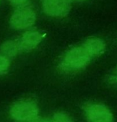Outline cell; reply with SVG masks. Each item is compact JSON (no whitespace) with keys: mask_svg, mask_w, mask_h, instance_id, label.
I'll list each match as a JSON object with an SVG mask.
<instances>
[{"mask_svg":"<svg viewBox=\"0 0 117 122\" xmlns=\"http://www.w3.org/2000/svg\"><path fill=\"white\" fill-rule=\"evenodd\" d=\"M70 1H74V2H82V1H86V0H69Z\"/></svg>","mask_w":117,"mask_h":122,"instance_id":"7c38bea8","label":"cell"},{"mask_svg":"<svg viewBox=\"0 0 117 122\" xmlns=\"http://www.w3.org/2000/svg\"><path fill=\"white\" fill-rule=\"evenodd\" d=\"M43 35L36 31H31L25 33L18 43L19 51H29L34 49L41 41Z\"/></svg>","mask_w":117,"mask_h":122,"instance_id":"8992f818","label":"cell"},{"mask_svg":"<svg viewBox=\"0 0 117 122\" xmlns=\"http://www.w3.org/2000/svg\"><path fill=\"white\" fill-rule=\"evenodd\" d=\"M51 122H73V121L67 114L59 112L54 116Z\"/></svg>","mask_w":117,"mask_h":122,"instance_id":"9c48e42d","label":"cell"},{"mask_svg":"<svg viewBox=\"0 0 117 122\" xmlns=\"http://www.w3.org/2000/svg\"><path fill=\"white\" fill-rule=\"evenodd\" d=\"M0 51L3 56L6 58L14 56L19 51L18 43H16L14 41H7L1 46Z\"/></svg>","mask_w":117,"mask_h":122,"instance_id":"ba28073f","label":"cell"},{"mask_svg":"<svg viewBox=\"0 0 117 122\" xmlns=\"http://www.w3.org/2000/svg\"><path fill=\"white\" fill-rule=\"evenodd\" d=\"M82 46L86 49L92 58L99 56L103 54L106 49V44L104 41L99 38L92 37L86 39Z\"/></svg>","mask_w":117,"mask_h":122,"instance_id":"52a82bcc","label":"cell"},{"mask_svg":"<svg viewBox=\"0 0 117 122\" xmlns=\"http://www.w3.org/2000/svg\"><path fill=\"white\" fill-rule=\"evenodd\" d=\"M39 114L36 104L31 100H21L14 103L10 109L11 117L16 121L26 122L35 119Z\"/></svg>","mask_w":117,"mask_h":122,"instance_id":"7a4b0ae2","label":"cell"},{"mask_svg":"<svg viewBox=\"0 0 117 122\" xmlns=\"http://www.w3.org/2000/svg\"><path fill=\"white\" fill-rule=\"evenodd\" d=\"M44 11L49 16L63 17L66 16L71 9L69 0H43Z\"/></svg>","mask_w":117,"mask_h":122,"instance_id":"5b68a950","label":"cell"},{"mask_svg":"<svg viewBox=\"0 0 117 122\" xmlns=\"http://www.w3.org/2000/svg\"><path fill=\"white\" fill-rule=\"evenodd\" d=\"M10 65L9 59L3 55H0V75L4 74Z\"/></svg>","mask_w":117,"mask_h":122,"instance_id":"30bf717a","label":"cell"},{"mask_svg":"<svg viewBox=\"0 0 117 122\" xmlns=\"http://www.w3.org/2000/svg\"><path fill=\"white\" fill-rule=\"evenodd\" d=\"M12 4L14 5H21L24 4L27 0H9Z\"/></svg>","mask_w":117,"mask_h":122,"instance_id":"8fae6325","label":"cell"},{"mask_svg":"<svg viewBox=\"0 0 117 122\" xmlns=\"http://www.w3.org/2000/svg\"><path fill=\"white\" fill-rule=\"evenodd\" d=\"M93 59L82 46L70 49L63 56L61 67L65 71H75L86 66Z\"/></svg>","mask_w":117,"mask_h":122,"instance_id":"6da1fadb","label":"cell"},{"mask_svg":"<svg viewBox=\"0 0 117 122\" xmlns=\"http://www.w3.org/2000/svg\"><path fill=\"white\" fill-rule=\"evenodd\" d=\"M85 114L90 122H113L112 112L103 104H88L85 107Z\"/></svg>","mask_w":117,"mask_h":122,"instance_id":"277c9868","label":"cell"},{"mask_svg":"<svg viewBox=\"0 0 117 122\" xmlns=\"http://www.w3.org/2000/svg\"><path fill=\"white\" fill-rule=\"evenodd\" d=\"M37 122H49V121H48V120H44V119H42V120H39V121H38Z\"/></svg>","mask_w":117,"mask_h":122,"instance_id":"4fadbf2b","label":"cell"},{"mask_svg":"<svg viewBox=\"0 0 117 122\" xmlns=\"http://www.w3.org/2000/svg\"><path fill=\"white\" fill-rule=\"evenodd\" d=\"M36 20L34 11L30 8L16 10L11 16V26L15 29H23L31 26Z\"/></svg>","mask_w":117,"mask_h":122,"instance_id":"3957f363","label":"cell"}]
</instances>
